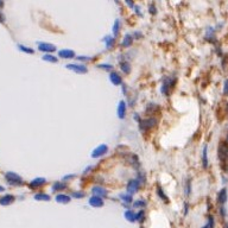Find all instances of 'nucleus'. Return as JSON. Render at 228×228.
Instances as JSON below:
<instances>
[{
  "mask_svg": "<svg viewBox=\"0 0 228 228\" xmlns=\"http://www.w3.org/2000/svg\"><path fill=\"white\" fill-rule=\"evenodd\" d=\"M73 197H76V199H82L84 196V192H81V191H74L71 194Z\"/></svg>",
  "mask_w": 228,
  "mask_h": 228,
  "instance_id": "nucleus-31",
  "label": "nucleus"
},
{
  "mask_svg": "<svg viewBox=\"0 0 228 228\" xmlns=\"http://www.w3.org/2000/svg\"><path fill=\"white\" fill-rule=\"evenodd\" d=\"M5 178L10 184H12V186H21V184H23V178H21L19 175H17L16 172H12V171L6 172Z\"/></svg>",
  "mask_w": 228,
  "mask_h": 228,
  "instance_id": "nucleus-1",
  "label": "nucleus"
},
{
  "mask_svg": "<svg viewBox=\"0 0 228 228\" xmlns=\"http://www.w3.org/2000/svg\"><path fill=\"white\" fill-rule=\"evenodd\" d=\"M66 188H67L66 183H63V182H56V183H53V186H52V191L63 190V189H66Z\"/></svg>",
  "mask_w": 228,
  "mask_h": 228,
  "instance_id": "nucleus-20",
  "label": "nucleus"
},
{
  "mask_svg": "<svg viewBox=\"0 0 228 228\" xmlns=\"http://www.w3.org/2000/svg\"><path fill=\"white\" fill-rule=\"evenodd\" d=\"M110 80H111V82H112L113 84H115V86H119V84H121V83H123V79H121V76L119 75L118 73H115V71L111 73V75H110Z\"/></svg>",
  "mask_w": 228,
  "mask_h": 228,
  "instance_id": "nucleus-10",
  "label": "nucleus"
},
{
  "mask_svg": "<svg viewBox=\"0 0 228 228\" xmlns=\"http://www.w3.org/2000/svg\"><path fill=\"white\" fill-rule=\"evenodd\" d=\"M77 60H80V61H89L90 58L89 57H86V56H79V57H76Z\"/></svg>",
  "mask_w": 228,
  "mask_h": 228,
  "instance_id": "nucleus-35",
  "label": "nucleus"
},
{
  "mask_svg": "<svg viewBox=\"0 0 228 228\" xmlns=\"http://www.w3.org/2000/svg\"><path fill=\"white\" fill-rule=\"evenodd\" d=\"M47 181H45V178H43V177H39V178H35L34 181H31L30 182V184H29V187L30 188H32V189H36V188H39V187H42L43 184H44Z\"/></svg>",
  "mask_w": 228,
  "mask_h": 228,
  "instance_id": "nucleus-9",
  "label": "nucleus"
},
{
  "mask_svg": "<svg viewBox=\"0 0 228 228\" xmlns=\"http://www.w3.org/2000/svg\"><path fill=\"white\" fill-rule=\"evenodd\" d=\"M173 84H175V80L172 81L171 77L170 79H165L164 82H163V86H162V93L164 95H166V96H169L170 89L173 88Z\"/></svg>",
  "mask_w": 228,
  "mask_h": 228,
  "instance_id": "nucleus-3",
  "label": "nucleus"
},
{
  "mask_svg": "<svg viewBox=\"0 0 228 228\" xmlns=\"http://www.w3.org/2000/svg\"><path fill=\"white\" fill-rule=\"evenodd\" d=\"M89 204L92 205V207H96V208H99V207H102V205H103V200H102L101 197L93 196V197H90V199H89Z\"/></svg>",
  "mask_w": 228,
  "mask_h": 228,
  "instance_id": "nucleus-11",
  "label": "nucleus"
},
{
  "mask_svg": "<svg viewBox=\"0 0 228 228\" xmlns=\"http://www.w3.org/2000/svg\"><path fill=\"white\" fill-rule=\"evenodd\" d=\"M133 205L136 208H138V207H145L146 205V202L144 201V200H140V201H136L134 203H133Z\"/></svg>",
  "mask_w": 228,
  "mask_h": 228,
  "instance_id": "nucleus-30",
  "label": "nucleus"
},
{
  "mask_svg": "<svg viewBox=\"0 0 228 228\" xmlns=\"http://www.w3.org/2000/svg\"><path fill=\"white\" fill-rule=\"evenodd\" d=\"M225 87H223V90H225V94L227 93V81H225V84H223Z\"/></svg>",
  "mask_w": 228,
  "mask_h": 228,
  "instance_id": "nucleus-39",
  "label": "nucleus"
},
{
  "mask_svg": "<svg viewBox=\"0 0 228 228\" xmlns=\"http://www.w3.org/2000/svg\"><path fill=\"white\" fill-rule=\"evenodd\" d=\"M92 191L94 194V196H97V197H106L107 196V190H105L101 187H94Z\"/></svg>",
  "mask_w": 228,
  "mask_h": 228,
  "instance_id": "nucleus-14",
  "label": "nucleus"
},
{
  "mask_svg": "<svg viewBox=\"0 0 228 228\" xmlns=\"http://www.w3.org/2000/svg\"><path fill=\"white\" fill-rule=\"evenodd\" d=\"M73 177H75V175H69V176H66L63 179H70V178H73Z\"/></svg>",
  "mask_w": 228,
  "mask_h": 228,
  "instance_id": "nucleus-38",
  "label": "nucleus"
},
{
  "mask_svg": "<svg viewBox=\"0 0 228 228\" xmlns=\"http://www.w3.org/2000/svg\"><path fill=\"white\" fill-rule=\"evenodd\" d=\"M121 70L125 73V74H129V71H131V67H129V63L127 62H121Z\"/></svg>",
  "mask_w": 228,
  "mask_h": 228,
  "instance_id": "nucleus-26",
  "label": "nucleus"
},
{
  "mask_svg": "<svg viewBox=\"0 0 228 228\" xmlns=\"http://www.w3.org/2000/svg\"><path fill=\"white\" fill-rule=\"evenodd\" d=\"M219 157L222 163H226V160H227V144H226V142H222L219 146Z\"/></svg>",
  "mask_w": 228,
  "mask_h": 228,
  "instance_id": "nucleus-7",
  "label": "nucleus"
},
{
  "mask_svg": "<svg viewBox=\"0 0 228 228\" xmlns=\"http://www.w3.org/2000/svg\"><path fill=\"white\" fill-rule=\"evenodd\" d=\"M119 30H120V20L116 19V20L114 21V26H113V34H114L115 37H116L118 34H119Z\"/></svg>",
  "mask_w": 228,
  "mask_h": 228,
  "instance_id": "nucleus-25",
  "label": "nucleus"
},
{
  "mask_svg": "<svg viewBox=\"0 0 228 228\" xmlns=\"http://www.w3.org/2000/svg\"><path fill=\"white\" fill-rule=\"evenodd\" d=\"M139 187H140V183H139V181L137 178L131 179V181L127 183V191H128V194L132 195V194L137 192L138 189H139Z\"/></svg>",
  "mask_w": 228,
  "mask_h": 228,
  "instance_id": "nucleus-4",
  "label": "nucleus"
},
{
  "mask_svg": "<svg viewBox=\"0 0 228 228\" xmlns=\"http://www.w3.org/2000/svg\"><path fill=\"white\" fill-rule=\"evenodd\" d=\"M221 214H222V216L225 218V215H226V212H225V208H221Z\"/></svg>",
  "mask_w": 228,
  "mask_h": 228,
  "instance_id": "nucleus-40",
  "label": "nucleus"
},
{
  "mask_svg": "<svg viewBox=\"0 0 228 228\" xmlns=\"http://www.w3.org/2000/svg\"><path fill=\"white\" fill-rule=\"evenodd\" d=\"M144 218H145V214L143 210H140L138 214H136V221H139V222H143L144 221Z\"/></svg>",
  "mask_w": 228,
  "mask_h": 228,
  "instance_id": "nucleus-28",
  "label": "nucleus"
},
{
  "mask_svg": "<svg viewBox=\"0 0 228 228\" xmlns=\"http://www.w3.org/2000/svg\"><path fill=\"white\" fill-rule=\"evenodd\" d=\"M125 218L129 221V222H134L136 221V213L133 210H126L125 212Z\"/></svg>",
  "mask_w": 228,
  "mask_h": 228,
  "instance_id": "nucleus-19",
  "label": "nucleus"
},
{
  "mask_svg": "<svg viewBox=\"0 0 228 228\" xmlns=\"http://www.w3.org/2000/svg\"><path fill=\"white\" fill-rule=\"evenodd\" d=\"M107 151H108V146H107V145H105V144H102V145H100V146H97V147L93 151L92 157H93V158H99V157H101V156L106 155V153H107Z\"/></svg>",
  "mask_w": 228,
  "mask_h": 228,
  "instance_id": "nucleus-5",
  "label": "nucleus"
},
{
  "mask_svg": "<svg viewBox=\"0 0 228 228\" xmlns=\"http://www.w3.org/2000/svg\"><path fill=\"white\" fill-rule=\"evenodd\" d=\"M14 201V196L13 195H5V196H3L1 199H0V204L1 205H8L11 204Z\"/></svg>",
  "mask_w": 228,
  "mask_h": 228,
  "instance_id": "nucleus-15",
  "label": "nucleus"
},
{
  "mask_svg": "<svg viewBox=\"0 0 228 228\" xmlns=\"http://www.w3.org/2000/svg\"><path fill=\"white\" fill-rule=\"evenodd\" d=\"M226 200H227V190L222 189V190H220V192L218 195V201H219V203H225Z\"/></svg>",
  "mask_w": 228,
  "mask_h": 228,
  "instance_id": "nucleus-18",
  "label": "nucleus"
},
{
  "mask_svg": "<svg viewBox=\"0 0 228 228\" xmlns=\"http://www.w3.org/2000/svg\"><path fill=\"white\" fill-rule=\"evenodd\" d=\"M58 56H60L61 58H74V57H75V52H74L73 50L66 49V50L58 51Z\"/></svg>",
  "mask_w": 228,
  "mask_h": 228,
  "instance_id": "nucleus-13",
  "label": "nucleus"
},
{
  "mask_svg": "<svg viewBox=\"0 0 228 228\" xmlns=\"http://www.w3.org/2000/svg\"><path fill=\"white\" fill-rule=\"evenodd\" d=\"M56 201L58 203H69L70 202V196L64 195V194H58L56 196Z\"/></svg>",
  "mask_w": 228,
  "mask_h": 228,
  "instance_id": "nucleus-17",
  "label": "nucleus"
},
{
  "mask_svg": "<svg viewBox=\"0 0 228 228\" xmlns=\"http://www.w3.org/2000/svg\"><path fill=\"white\" fill-rule=\"evenodd\" d=\"M66 67L77 74H86L87 73V67H84L83 64H67Z\"/></svg>",
  "mask_w": 228,
  "mask_h": 228,
  "instance_id": "nucleus-6",
  "label": "nucleus"
},
{
  "mask_svg": "<svg viewBox=\"0 0 228 228\" xmlns=\"http://www.w3.org/2000/svg\"><path fill=\"white\" fill-rule=\"evenodd\" d=\"M202 164H203V168H207V166H208V146H207V145H204V147H203Z\"/></svg>",
  "mask_w": 228,
  "mask_h": 228,
  "instance_id": "nucleus-16",
  "label": "nucleus"
},
{
  "mask_svg": "<svg viewBox=\"0 0 228 228\" xmlns=\"http://www.w3.org/2000/svg\"><path fill=\"white\" fill-rule=\"evenodd\" d=\"M140 123V129H142L143 132H146L149 129L153 128L156 125H157V119L156 118H149V119H145V120H142L139 121Z\"/></svg>",
  "mask_w": 228,
  "mask_h": 228,
  "instance_id": "nucleus-2",
  "label": "nucleus"
},
{
  "mask_svg": "<svg viewBox=\"0 0 228 228\" xmlns=\"http://www.w3.org/2000/svg\"><path fill=\"white\" fill-rule=\"evenodd\" d=\"M126 115V102L125 101H120L118 106V116L120 119H124Z\"/></svg>",
  "mask_w": 228,
  "mask_h": 228,
  "instance_id": "nucleus-12",
  "label": "nucleus"
},
{
  "mask_svg": "<svg viewBox=\"0 0 228 228\" xmlns=\"http://www.w3.org/2000/svg\"><path fill=\"white\" fill-rule=\"evenodd\" d=\"M120 199L125 203H131L132 202V195H129V194H121L120 195Z\"/></svg>",
  "mask_w": 228,
  "mask_h": 228,
  "instance_id": "nucleus-24",
  "label": "nucleus"
},
{
  "mask_svg": "<svg viewBox=\"0 0 228 228\" xmlns=\"http://www.w3.org/2000/svg\"><path fill=\"white\" fill-rule=\"evenodd\" d=\"M150 12H151V13H153V14H156V12H157V11H156V7H155L153 5H152V4L150 5Z\"/></svg>",
  "mask_w": 228,
  "mask_h": 228,
  "instance_id": "nucleus-34",
  "label": "nucleus"
},
{
  "mask_svg": "<svg viewBox=\"0 0 228 228\" xmlns=\"http://www.w3.org/2000/svg\"><path fill=\"white\" fill-rule=\"evenodd\" d=\"M132 42H133L132 36H131V35H126L125 38H124V40H123V45H124L125 48H127V47H129V45L132 44Z\"/></svg>",
  "mask_w": 228,
  "mask_h": 228,
  "instance_id": "nucleus-22",
  "label": "nucleus"
},
{
  "mask_svg": "<svg viewBox=\"0 0 228 228\" xmlns=\"http://www.w3.org/2000/svg\"><path fill=\"white\" fill-rule=\"evenodd\" d=\"M4 190H5V189H4L1 186H0V192H1V191H4Z\"/></svg>",
  "mask_w": 228,
  "mask_h": 228,
  "instance_id": "nucleus-42",
  "label": "nucleus"
},
{
  "mask_svg": "<svg viewBox=\"0 0 228 228\" xmlns=\"http://www.w3.org/2000/svg\"><path fill=\"white\" fill-rule=\"evenodd\" d=\"M0 21H4V17H3L1 12H0Z\"/></svg>",
  "mask_w": 228,
  "mask_h": 228,
  "instance_id": "nucleus-41",
  "label": "nucleus"
},
{
  "mask_svg": "<svg viewBox=\"0 0 228 228\" xmlns=\"http://www.w3.org/2000/svg\"><path fill=\"white\" fill-rule=\"evenodd\" d=\"M18 48H19V50L24 51V52H26V53H34V50L30 49V48H27V47H25V45L19 44V45H18Z\"/></svg>",
  "mask_w": 228,
  "mask_h": 228,
  "instance_id": "nucleus-29",
  "label": "nucleus"
},
{
  "mask_svg": "<svg viewBox=\"0 0 228 228\" xmlns=\"http://www.w3.org/2000/svg\"><path fill=\"white\" fill-rule=\"evenodd\" d=\"M38 49L40 51H45V52H52L56 50V47L53 44H50V43H38Z\"/></svg>",
  "mask_w": 228,
  "mask_h": 228,
  "instance_id": "nucleus-8",
  "label": "nucleus"
},
{
  "mask_svg": "<svg viewBox=\"0 0 228 228\" xmlns=\"http://www.w3.org/2000/svg\"><path fill=\"white\" fill-rule=\"evenodd\" d=\"M203 228H208V227H207V226H204V227H203Z\"/></svg>",
  "mask_w": 228,
  "mask_h": 228,
  "instance_id": "nucleus-43",
  "label": "nucleus"
},
{
  "mask_svg": "<svg viewBox=\"0 0 228 228\" xmlns=\"http://www.w3.org/2000/svg\"><path fill=\"white\" fill-rule=\"evenodd\" d=\"M133 37H138L137 39H139L140 37H142V34H140V32H136V34L133 35Z\"/></svg>",
  "mask_w": 228,
  "mask_h": 228,
  "instance_id": "nucleus-37",
  "label": "nucleus"
},
{
  "mask_svg": "<svg viewBox=\"0 0 228 228\" xmlns=\"http://www.w3.org/2000/svg\"><path fill=\"white\" fill-rule=\"evenodd\" d=\"M99 68H101V69H106V70H111L113 67L111 66V64H100Z\"/></svg>",
  "mask_w": 228,
  "mask_h": 228,
  "instance_id": "nucleus-33",
  "label": "nucleus"
},
{
  "mask_svg": "<svg viewBox=\"0 0 228 228\" xmlns=\"http://www.w3.org/2000/svg\"><path fill=\"white\" fill-rule=\"evenodd\" d=\"M103 40L106 42L107 48H112V45H113V43H114L115 38H112L111 36H107V37H105V39H103Z\"/></svg>",
  "mask_w": 228,
  "mask_h": 228,
  "instance_id": "nucleus-27",
  "label": "nucleus"
},
{
  "mask_svg": "<svg viewBox=\"0 0 228 228\" xmlns=\"http://www.w3.org/2000/svg\"><path fill=\"white\" fill-rule=\"evenodd\" d=\"M35 200H37V201H49L50 200V195L39 192V194L35 195Z\"/></svg>",
  "mask_w": 228,
  "mask_h": 228,
  "instance_id": "nucleus-21",
  "label": "nucleus"
},
{
  "mask_svg": "<svg viewBox=\"0 0 228 228\" xmlns=\"http://www.w3.org/2000/svg\"><path fill=\"white\" fill-rule=\"evenodd\" d=\"M157 192H158V195H159V196H160V199H163V200H164V201H166V202H168V197L165 196V194L162 191V189H160V188H158Z\"/></svg>",
  "mask_w": 228,
  "mask_h": 228,
  "instance_id": "nucleus-32",
  "label": "nucleus"
},
{
  "mask_svg": "<svg viewBox=\"0 0 228 228\" xmlns=\"http://www.w3.org/2000/svg\"><path fill=\"white\" fill-rule=\"evenodd\" d=\"M190 194V181L187 182V195Z\"/></svg>",
  "mask_w": 228,
  "mask_h": 228,
  "instance_id": "nucleus-36",
  "label": "nucleus"
},
{
  "mask_svg": "<svg viewBox=\"0 0 228 228\" xmlns=\"http://www.w3.org/2000/svg\"><path fill=\"white\" fill-rule=\"evenodd\" d=\"M43 60L48 61V62H52V63H56L57 62V57L53 56V55H50V53H45V55L43 56Z\"/></svg>",
  "mask_w": 228,
  "mask_h": 228,
  "instance_id": "nucleus-23",
  "label": "nucleus"
}]
</instances>
